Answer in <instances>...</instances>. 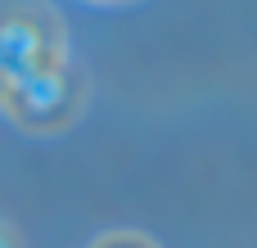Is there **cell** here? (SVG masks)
Here are the masks:
<instances>
[{
  "label": "cell",
  "instance_id": "cell-4",
  "mask_svg": "<svg viewBox=\"0 0 257 248\" xmlns=\"http://www.w3.org/2000/svg\"><path fill=\"white\" fill-rule=\"evenodd\" d=\"M0 248H23V239H18V230H14L9 221H0Z\"/></svg>",
  "mask_w": 257,
  "mask_h": 248
},
{
  "label": "cell",
  "instance_id": "cell-3",
  "mask_svg": "<svg viewBox=\"0 0 257 248\" xmlns=\"http://www.w3.org/2000/svg\"><path fill=\"white\" fill-rule=\"evenodd\" d=\"M90 248H158V244L145 235H131V230H113V235H99Z\"/></svg>",
  "mask_w": 257,
  "mask_h": 248
},
{
  "label": "cell",
  "instance_id": "cell-1",
  "mask_svg": "<svg viewBox=\"0 0 257 248\" xmlns=\"http://www.w3.org/2000/svg\"><path fill=\"white\" fill-rule=\"evenodd\" d=\"M59 59H68L63 18L41 0H0V104Z\"/></svg>",
  "mask_w": 257,
  "mask_h": 248
},
{
  "label": "cell",
  "instance_id": "cell-2",
  "mask_svg": "<svg viewBox=\"0 0 257 248\" xmlns=\"http://www.w3.org/2000/svg\"><path fill=\"white\" fill-rule=\"evenodd\" d=\"M86 68L77 59H59L54 68L36 72L32 81H23L0 108L9 113V122H18L23 131H36V136H50V131H68L81 108H86Z\"/></svg>",
  "mask_w": 257,
  "mask_h": 248
}]
</instances>
